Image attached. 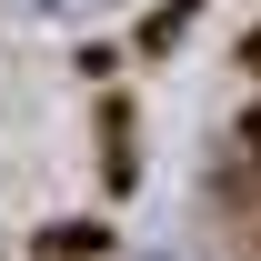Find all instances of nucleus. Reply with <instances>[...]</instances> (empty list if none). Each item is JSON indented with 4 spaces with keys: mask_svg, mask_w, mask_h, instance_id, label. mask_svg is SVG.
I'll use <instances>...</instances> for the list:
<instances>
[{
    "mask_svg": "<svg viewBox=\"0 0 261 261\" xmlns=\"http://www.w3.org/2000/svg\"><path fill=\"white\" fill-rule=\"evenodd\" d=\"M31 10H50V20H91V10H111V0H31Z\"/></svg>",
    "mask_w": 261,
    "mask_h": 261,
    "instance_id": "obj_1",
    "label": "nucleus"
}]
</instances>
